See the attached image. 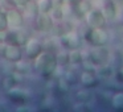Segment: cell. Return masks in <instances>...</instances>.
Here are the masks:
<instances>
[{
	"mask_svg": "<svg viewBox=\"0 0 123 112\" xmlns=\"http://www.w3.org/2000/svg\"><path fill=\"white\" fill-rule=\"evenodd\" d=\"M33 61H35V65H33L35 70L44 78H50L52 75H54L57 67H58L54 53L49 50H44Z\"/></svg>",
	"mask_w": 123,
	"mask_h": 112,
	"instance_id": "obj_1",
	"label": "cell"
},
{
	"mask_svg": "<svg viewBox=\"0 0 123 112\" xmlns=\"http://www.w3.org/2000/svg\"><path fill=\"white\" fill-rule=\"evenodd\" d=\"M83 38L87 41L90 45L95 46H105L109 41V33L105 28H90L85 30Z\"/></svg>",
	"mask_w": 123,
	"mask_h": 112,
	"instance_id": "obj_2",
	"label": "cell"
},
{
	"mask_svg": "<svg viewBox=\"0 0 123 112\" xmlns=\"http://www.w3.org/2000/svg\"><path fill=\"white\" fill-rule=\"evenodd\" d=\"M28 40H29V36H28L27 32L21 30V28H19V29H8L4 44H7V45L24 46Z\"/></svg>",
	"mask_w": 123,
	"mask_h": 112,
	"instance_id": "obj_3",
	"label": "cell"
},
{
	"mask_svg": "<svg viewBox=\"0 0 123 112\" xmlns=\"http://www.w3.org/2000/svg\"><path fill=\"white\" fill-rule=\"evenodd\" d=\"M1 57H3L6 61L11 62V63H19L23 59V50L21 46L17 45H7L4 44L1 46Z\"/></svg>",
	"mask_w": 123,
	"mask_h": 112,
	"instance_id": "obj_4",
	"label": "cell"
},
{
	"mask_svg": "<svg viewBox=\"0 0 123 112\" xmlns=\"http://www.w3.org/2000/svg\"><path fill=\"white\" fill-rule=\"evenodd\" d=\"M60 42H61L62 48H65L66 50L81 49V45H82V40H81L80 34L75 30H70V32H66L64 34H61Z\"/></svg>",
	"mask_w": 123,
	"mask_h": 112,
	"instance_id": "obj_5",
	"label": "cell"
},
{
	"mask_svg": "<svg viewBox=\"0 0 123 112\" xmlns=\"http://www.w3.org/2000/svg\"><path fill=\"white\" fill-rule=\"evenodd\" d=\"M85 19H86V22H87V27L90 28H105L107 21L103 11L98 8H94V9L91 8V11L85 16Z\"/></svg>",
	"mask_w": 123,
	"mask_h": 112,
	"instance_id": "obj_6",
	"label": "cell"
},
{
	"mask_svg": "<svg viewBox=\"0 0 123 112\" xmlns=\"http://www.w3.org/2000/svg\"><path fill=\"white\" fill-rule=\"evenodd\" d=\"M44 51V45L36 38H29L24 45V53L28 59H35Z\"/></svg>",
	"mask_w": 123,
	"mask_h": 112,
	"instance_id": "obj_7",
	"label": "cell"
},
{
	"mask_svg": "<svg viewBox=\"0 0 123 112\" xmlns=\"http://www.w3.org/2000/svg\"><path fill=\"white\" fill-rule=\"evenodd\" d=\"M109 56L110 53L105 46H95V49H93L89 54V59L93 62L94 66H101V65L107 63Z\"/></svg>",
	"mask_w": 123,
	"mask_h": 112,
	"instance_id": "obj_8",
	"label": "cell"
},
{
	"mask_svg": "<svg viewBox=\"0 0 123 112\" xmlns=\"http://www.w3.org/2000/svg\"><path fill=\"white\" fill-rule=\"evenodd\" d=\"M54 20L49 13H38L35 17V27L40 32H49L53 29Z\"/></svg>",
	"mask_w": 123,
	"mask_h": 112,
	"instance_id": "obj_9",
	"label": "cell"
},
{
	"mask_svg": "<svg viewBox=\"0 0 123 112\" xmlns=\"http://www.w3.org/2000/svg\"><path fill=\"white\" fill-rule=\"evenodd\" d=\"M7 12V19H8V27L9 29H19V28H23L24 25V17H23V13L19 11V9L15 7V8H9Z\"/></svg>",
	"mask_w": 123,
	"mask_h": 112,
	"instance_id": "obj_10",
	"label": "cell"
},
{
	"mask_svg": "<svg viewBox=\"0 0 123 112\" xmlns=\"http://www.w3.org/2000/svg\"><path fill=\"white\" fill-rule=\"evenodd\" d=\"M80 83L85 88H94L98 86V77L93 70H83L80 74Z\"/></svg>",
	"mask_w": 123,
	"mask_h": 112,
	"instance_id": "obj_11",
	"label": "cell"
},
{
	"mask_svg": "<svg viewBox=\"0 0 123 112\" xmlns=\"http://www.w3.org/2000/svg\"><path fill=\"white\" fill-rule=\"evenodd\" d=\"M72 4H73V11L80 19L85 17L91 11V3L89 0H72Z\"/></svg>",
	"mask_w": 123,
	"mask_h": 112,
	"instance_id": "obj_12",
	"label": "cell"
},
{
	"mask_svg": "<svg viewBox=\"0 0 123 112\" xmlns=\"http://www.w3.org/2000/svg\"><path fill=\"white\" fill-rule=\"evenodd\" d=\"M102 11H103V13H105V16H106L107 20L115 19V16H117V8H115L114 0H107L106 3H105Z\"/></svg>",
	"mask_w": 123,
	"mask_h": 112,
	"instance_id": "obj_13",
	"label": "cell"
},
{
	"mask_svg": "<svg viewBox=\"0 0 123 112\" xmlns=\"http://www.w3.org/2000/svg\"><path fill=\"white\" fill-rule=\"evenodd\" d=\"M83 61V56L80 49L69 50V63L70 65H81Z\"/></svg>",
	"mask_w": 123,
	"mask_h": 112,
	"instance_id": "obj_14",
	"label": "cell"
},
{
	"mask_svg": "<svg viewBox=\"0 0 123 112\" xmlns=\"http://www.w3.org/2000/svg\"><path fill=\"white\" fill-rule=\"evenodd\" d=\"M36 4L38 8V13H50L53 8L52 0H36Z\"/></svg>",
	"mask_w": 123,
	"mask_h": 112,
	"instance_id": "obj_15",
	"label": "cell"
},
{
	"mask_svg": "<svg viewBox=\"0 0 123 112\" xmlns=\"http://www.w3.org/2000/svg\"><path fill=\"white\" fill-rule=\"evenodd\" d=\"M90 88H85L83 87V90L78 91L77 94H75V99H77L78 103H87V101L91 100V98H93V95H91Z\"/></svg>",
	"mask_w": 123,
	"mask_h": 112,
	"instance_id": "obj_16",
	"label": "cell"
},
{
	"mask_svg": "<svg viewBox=\"0 0 123 112\" xmlns=\"http://www.w3.org/2000/svg\"><path fill=\"white\" fill-rule=\"evenodd\" d=\"M110 101H111V106L114 109L122 111L123 109V92H115L111 96V100Z\"/></svg>",
	"mask_w": 123,
	"mask_h": 112,
	"instance_id": "obj_17",
	"label": "cell"
},
{
	"mask_svg": "<svg viewBox=\"0 0 123 112\" xmlns=\"http://www.w3.org/2000/svg\"><path fill=\"white\" fill-rule=\"evenodd\" d=\"M97 74H98V77L107 79V78H110L112 74H114V69H112V66L105 63V65H101L99 70H97Z\"/></svg>",
	"mask_w": 123,
	"mask_h": 112,
	"instance_id": "obj_18",
	"label": "cell"
},
{
	"mask_svg": "<svg viewBox=\"0 0 123 112\" xmlns=\"http://www.w3.org/2000/svg\"><path fill=\"white\" fill-rule=\"evenodd\" d=\"M0 83H1L3 90L11 91L12 88H15V86H16V79H15V77H12V75H8V77H6Z\"/></svg>",
	"mask_w": 123,
	"mask_h": 112,
	"instance_id": "obj_19",
	"label": "cell"
},
{
	"mask_svg": "<svg viewBox=\"0 0 123 112\" xmlns=\"http://www.w3.org/2000/svg\"><path fill=\"white\" fill-rule=\"evenodd\" d=\"M56 59H57V65L58 66H66L69 65V50L65 51H60V53L56 54Z\"/></svg>",
	"mask_w": 123,
	"mask_h": 112,
	"instance_id": "obj_20",
	"label": "cell"
},
{
	"mask_svg": "<svg viewBox=\"0 0 123 112\" xmlns=\"http://www.w3.org/2000/svg\"><path fill=\"white\" fill-rule=\"evenodd\" d=\"M9 92V99H11L13 103H19V104H24L25 103V98L24 95H23L21 92H17L15 88H12L11 91H8Z\"/></svg>",
	"mask_w": 123,
	"mask_h": 112,
	"instance_id": "obj_21",
	"label": "cell"
},
{
	"mask_svg": "<svg viewBox=\"0 0 123 112\" xmlns=\"http://www.w3.org/2000/svg\"><path fill=\"white\" fill-rule=\"evenodd\" d=\"M65 80L69 83V86H73L80 80V75L74 71V70H68L65 73Z\"/></svg>",
	"mask_w": 123,
	"mask_h": 112,
	"instance_id": "obj_22",
	"label": "cell"
},
{
	"mask_svg": "<svg viewBox=\"0 0 123 112\" xmlns=\"http://www.w3.org/2000/svg\"><path fill=\"white\" fill-rule=\"evenodd\" d=\"M25 11L31 15V16H37L38 15V8H37V4H36V0H31L29 3H27L24 6Z\"/></svg>",
	"mask_w": 123,
	"mask_h": 112,
	"instance_id": "obj_23",
	"label": "cell"
},
{
	"mask_svg": "<svg viewBox=\"0 0 123 112\" xmlns=\"http://www.w3.org/2000/svg\"><path fill=\"white\" fill-rule=\"evenodd\" d=\"M50 16L53 20H62L65 16L64 7H53L50 11Z\"/></svg>",
	"mask_w": 123,
	"mask_h": 112,
	"instance_id": "obj_24",
	"label": "cell"
},
{
	"mask_svg": "<svg viewBox=\"0 0 123 112\" xmlns=\"http://www.w3.org/2000/svg\"><path fill=\"white\" fill-rule=\"evenodd\" d=\"M7 29H9L8 19H7V12L0 11V32H1V30H7Z\"/></svg>",
	"mask_w": 123,
	"mask_h": 112,
	"instance_id": "obj_25",
	"label": "cell"
},
{
	"mask_svg": "<svg viewBox=\"0 0 123 112\" xmlns=\"http://www.w3.org/2000/svg\"><path fill=\"white\" fill-rule=\"evenodd\" d=\"M31 0H13V3L16 4V7H24L27 3H29Z\"/></svg>",
	"mask_w": 123,
	"mask_h": 112,
	"instance_id": "obj_26",
	"label": "cell"
},
{
	"mask_svg": "<svg viewBox=\"0 0 123 112\" xmlns=\"http://www.w3.org/2000/svg\"><path fill=\"white\" fill-rule=\"evenodd\" d=\"M7 30H1V32H0V42L4 44V40H6V36H7Z\"/></svg>",
	"mask_w": 123,
	"mask_h": 112,
	"instance_id": "obj_27",
	"label": "cell"
},
{
	"mask_svg": "<svg viewBox=\"0 0 123 112\" xmlns=\"http://www.w3.org/2000/svg\"><path fill=\"white\" fill-rule=\"evenodd\" d=\"M114 1H123V0H114Z\"/></svg>",
	"mask_w": 123,
	"mask_h": 112,
	"instance_id": "obj_28",
	"label": "cell"
},
{
	"mask_svg": "<svg viewBox=\"0 0 123 112\" xmlns=\"http://www.w3.org/2000/svg\"><path fill=\"white\" fill-rule=\"evenodd\" d=\"M120 71H122V73H123V67H122V69H120Z\"/></svg>",
	"mask_w": 123,
	"mask_h": 112,
	"instance_id": "obj_29",
	"label": "cell"
},
{
	"mask_svg": "<svg viewBox=\"0 0 123 112\" xmlns=\"http://www.w3.org/2000/svg\"><path fill=\"white\" fill-rule=\"evenodd\" d=\"M122 57H123V54H122Z\"/></svg>",
	"mask_w": 123,
	"mask_h": 112,
	"instance_id": "obj_30",
	"label": "cell"
}]
</instances>
